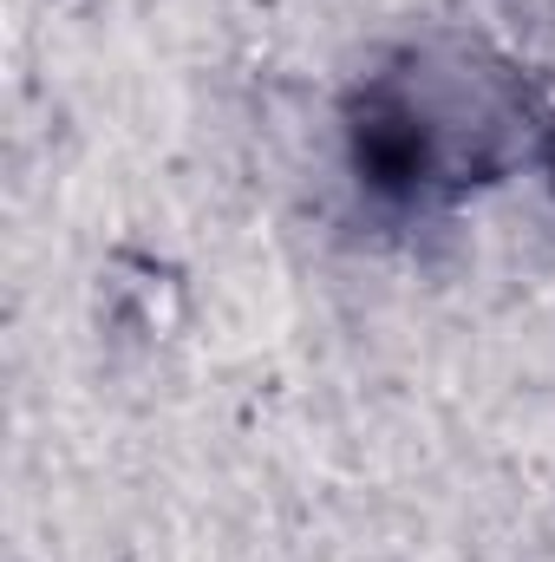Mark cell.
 I'll return each mask as SVG.
<instances>
[{
	"mask_svg": "<svg viewBox=\"0 0 555 562\" xmlns=\"http://www.w3.org/2000/svg\"><path fill=\"white\" fill-rule=\"evenodd\" d=\"M543 170H550V190H555V125L543 132Z\"/></svg>",
	"mask_w": 555,
	"mask_h": 562,
	"instance_id": "2",
	"label": "cell"
},
{
	"mask_svg": "<svg viewBox=\"0 0 555 562\" xmlns=\"http://www.w3.org/2000/svg\"><path fill=\"white\" fill-rule=\"evenodd\" d=\"M347 164H353V183L380 210H399V216L444 203L464 183L451 132L438 125V112L418 99L399 72H380L347 105Z\"/></svg>",
	"mask_w": 555,
	"mask_h": 562,
	"instance_id": "1",
	"label": "cell"
}]
</instances>
